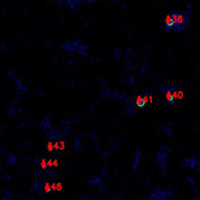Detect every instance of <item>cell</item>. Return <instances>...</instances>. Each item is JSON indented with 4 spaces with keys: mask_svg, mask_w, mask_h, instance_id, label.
Returning a JSON list of instances; mask_svg holds the SVG:
<instances>
[{
    "mask_svg": "<svg viewBox=\"0 0 200 200\" xmlns=\"http://www.w3.org/2000/svg\"><path fill=\"white\" fill-rule=\"evenodd\" d=\"M152 100V95H148V94H146V95H140V97H137L135 99V104H136V106L139 109H142L146 106V104L147 102H150Z\"/></svg>",
    "mask_w": 200,
    "mask_h": 200,
    "instance_id": "cell-3",
    "label": "cell"
},
{
    "mask_svg": "<svg viewBox=\"0 0 200 200\" xmlns=\"http://www.w3.org/2000/svg\"><path fill=\"white\" fill-rule=\"evenodd\" d=\"M195 164H197V160H195L194 158H189V159H186V160H184V165H189L190 168H193Z\"/></svg>",
    "mask_w": 200,
    "mask_h": 200,
    "instance_id": "cell-5",
    "label": "cell"
},
{
    "mask_svg": "<svg viewBox=\"0 0 200 200\" xmlns=\"http://www.w3.org/2000/svg\"><path fill=\"white\" fill-rule=\"evenodd\" d=\"M192 11H173L164 18V30L183 33L189 25Z\"/></svg>",
    "mask_w": 200,
    "mask_h": 200,
    "instance_id": "cell-1",
    "label": "cell"
},
{
    "mask_svg": "<svg viewBox=\"0 0 200 200\" xmlns=\"http://www.w3.org/2000/svg\"><path fill=\"white\" fill-rule=\"evenodd\" d=\"M54 1H57V3H63V1H66V0H54Z\"/></svg>",
    "mask_w": 200,
    "mask_h": 200,
    "instance_id": "cell-6",
    "label": "cell"
},
{
    "mask_svg": "<svg viewBox=\"0 0 200 200\" xmlns=\"http://www.w3.org/2000/svg\"><path fill=\"white\" fill-rule=\"evenodd\" d=\"M163 92H164L165 99H166L169 105H173V104L176 100H179V99H181L183 97L182 91H176L175 88L171 87V86H168L166 88H164V89H163Z\"/></svg>",
    "mask_w": 200,
    "mask_h": 200,
    "instance_id": "cell-2",
    "label": "cell"
},
{
    "mask_svg": "<svg viewBox=\"0 0 200 200\" xmlns=\"http://www.w3.org/2000/svg\"><path fill=\"white\" fill-rule=\"evenodd\" d=\"M157 163H158V165L160 166V169L164 170L165 169V163H166V154L165 153H159L158 154V157H157Z\"/></svg>",
    "mask_w": 200,
    "mask_h": 200,
    "instance_id": "cell-4",
    "label": "cell"
}]
</instances>
